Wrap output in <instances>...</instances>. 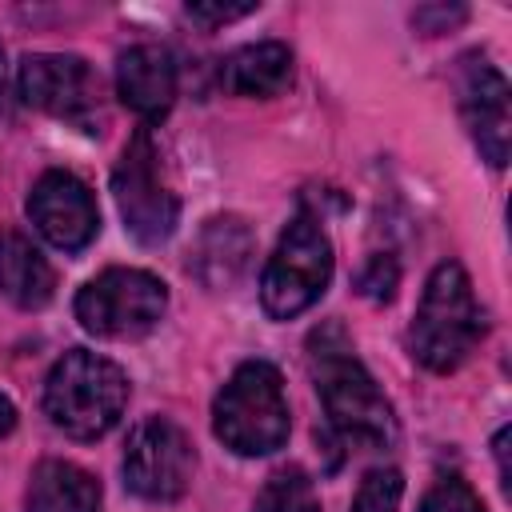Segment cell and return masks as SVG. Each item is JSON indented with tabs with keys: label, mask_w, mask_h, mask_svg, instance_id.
Masks as SVG:
<instances>
[{
	"label": "cell",
	"mask_w": 512,
	"mask_h": 512,
	"mask_svg": "<svg viewBox=\"0 0 512 512\" xmlns=\"http://www.w3.org/2000/svg\"><path fill=\"white\" fill-rule=\"evenodd\" d=\"M308 364L312 380L328 416V432L344 448L376 452L396 440V416L384 392L376 388L372 372L356 360L344 332L332 324L324 332H312L308 340Z\"/></svg>",
	"instance_id": "cell-1"
},
{
	"label": "cell",
	"mask_w": 512,
	"mask_h": 512,
	"mask_svg": "<svg viewBox=\"0 0 512 512\" xmlns=\"http://www.w3.org/2000/svg\"><path fill=\"white\" fill-rule=\"evenodd\" d=\"M128 376L108 356L88 348L64 352L44 380V412L72 440H96L124 416Z\"/></svg>",
	"instance_id": "cell-2"
},
{
	"label": "cell",
	"mask_w": 512,
	"mask_h": 512,
	"mask_svg": "<svg viewBox=\"0 0 512 512\" xmlns=\"http://www.w3.org/2000/svg\"><path fill=\"white\" fill-rule=\"evenodd\" d=\"M480 336H484V312L476 304L468 272L456 260L436 264L412 316V332H408L412 356L428 372H456L472 356Z\"/></svg>",
	"instance_id": "cell-3"
},
{
	"label": "cell",
	"mask_w": 512,
	"mask_h": 512,
	"mask_svg": "<svg viewBox=\"0 0 512 512\" xmlns=\"http://www.w3.org/2000/svg\"><path fill=\"white\" fill-rule=\"evenodd\" d=\"M284 380L268 360H244L212 404V432L236 456H268L288 440Z\"/></svg>",
	"instance_id": "cell-4"
},
{
	"label": "cell",
	"mask_w": 512,
	"mask_h": 512,
	"mask_svg": "<svg viewBox=\"0 0 512 512\" xmlns=\"http://www.w3.org/2000/svg\"><path fill=\"white\" fill-rule=\"evenodd\" d=\"M332 280V244L312 216H296L260 276V304L272 320H292L308 312Z\"/></svg>",
	"instance_id": "cell-5"
},
{
	"label": "cell",
	"mask_w": 512,
	"mask_h": 512,
	"mask_svg": "<svg viewBox=\"0 0 512 512\" xmlns=\"http://www.w3.org/2000/svg\"><path fill=\"white\" fill-rule=\"evenodd\" d=\"M168 312V288L144 268H104L76 292V320L104 340L148 336Z\"/></svg>",
	"instance_id": "cell-6"
},
{
	"label": "cell",
	"mask_w": 512,
	"mask_h": 512,
	"mask_svg": "<svg viewBox=\"0 0 512 512\" xmlns=\"http://www.w3.org/2000/svg\"><path fill=\"white\" fill-rule=\"evenodd\" d=\"M112 192H116V208L124 216V228L140 244H164L176 232L180 200L164 180L160 152H156L148 128H136L132 140L124 144L116 172H112Z\"/></svg>",
	"instance_id": "cell-7"
},
{
	"label": "cell",
	"mask_w": 512,
	"mask_h": 512,
	"mask_svg": "<svg viewBox=\"0 0 512 512\" xmlns=\"http://www.w3.org/2000/svg\"><path fill=\"white\" fill-rule=\"evenodd\" d=\"M196 452L188 432L168 416H148L132 428L124 444V484L132 496L168 504L180 500L192 484Z\"/></svg>",
	"instance_id": "cell-8"
},
{
	"label": "cell",
	"mask_w": 512,
	"mask_h": 512,
	"mask_svg": "<svg viewBox=\"0 0 512 512\" xmlns=\"http://www.w3.org/2000/svg\"><path fill=\"white\" fill-rule=\"evenodd\" d=\"M20 96L24 104L72 120V124H88L100 108V80L88 68L84 56L72 52H32L20 60Z\"/></svg>",
	"instance_id": "cell-9"
},
{
	"label": "cell",
	"mask_w": 512,
	"mask_h": 512,
	"mask_svg": "<svg viewBox=\"0 0 512 512\" xmlns=\"http://www.w3.org/2000/svg\"><path fill=\"white\" fill-rule=\"evenodd\" d=\"M460 116L468 124L472 144L492 168H504L512 144V112H508V80L484 56H464L456 68Z\"/></svg>",
	"instance_id": "cell-10"
},
{
	"label": "cell",
	"mask_w": 512,
	"mask_h": 512,
	"mask_svg": "<svg viewBox=\"0 0 512 512\" xmlns=\"http://www.w3.org/2000/svg\"><path fill=\"white\" fill-rule=\"evenodd\" d=\"M28 220L60 252H80L100 232V212H96V200H92L88 184L80 176H72V172H60V168L44 172L32 184Z\"/></svg>",
	"instance_id": "cell-11"
},
{
	"label": "cell",
	"mask_w": 512,
	"mask_h": 512,
	"mask_svg": "<svg viewBox=\"0 0 512 512\" xmlns=\"http://www.w3.org/2000/svg\"><path fill=\"white\" fill-rule=\"evenodd\" d=\"M116 92L140 120H164L176 104V60L160 44H132L116 64Z\"/></svg>",
	"instance_id": "cell-12"
},
{
	"label": "cell",
	"mask_w": 512,
	"mask_h": 512,
	"mask_svg": "<svg viewBox=\"0 0 512 512\" xmlns=\"http://www.w3.org/2000/svg\"><path fill=\"white\" fill-rule=\"evenodd\" d=\"M52 292L56 272L40 256V248L16 228H0V296L16 308H44Z\"/></svg>",
	"instance_id": "cell-13"
},
{
	"label": "cell",
	"mask_w": 512,
	"mask_h": 512,
	"mask_svg": "<svg viewBox=\"0 0 512 512\" xmlns=\"http://www.w3.org/2000/svg\"><path fill=\"white\" fill-rule=\"evenodd\" d=\"M292 80V52L280 40L236 48L220 64V84L232 96H280Z\"/></svg>",
	"instance_id": "cell-14"
},
{
	"label": "cell",
	"mask_w": 512,
	"mask_h": 512,
	"mask_svg": "<svg viewBox=\"0 0 512 512\" xmlns=\"http://www.w3.org/2000/svg\"><path fill=\"white\" fill-rule=\"evenodd\" d=\"M28 512H100V484L72 460H40L28 484Z\"/></svg>",
	"instance_id": "cell-15"
},
{
	"label": "cell",
	"mask_w": 512,
	"mask_h": 512,
	"mask_svg": "<svg viewBox=\"0 0 512 512\" xmlns=\"http://www.w3.org/2000/svg\"><path fill=\"white\" fill-rule=\"evenodd\" d=\"M248 252H252V236L248 228L236 220V216H224V220H212L200 236V252H196V272L204 284H232L244 264H248Z\"/></svg>",
	"instance_id": "cell-16"
},
{
	"label": "cell",
	"mask_w": 512,
	"mask_h": 512,
	"mask_svg": "<svg viewBox=\"0 0 512 512\" xmlns=\"http://www.w3.org/2000/svg\"><path fill=\"white\" fill-rule=\"evenodd\" d=\"M252 512H320V496L308 472L292 464L264 480V488L252 500Z\"/></svg>",
	"instance_id": "cell-17"
},
{
	"label": "cell",
	"mask_w": 512,
	"mask_h": 512,
	"mask_svg": "<svg viewBox=\"0 0 512 512\" xmlns=\"http://www.w3.org/2000/svg\"><path fill=\"white\" fill-rule=\"evenodd\" d=\"M400 496H404V476L396 468H372L360 480L348 512H400Z\"/></svg>",
	"instance_id": "cell-18"
},
{
	"label": "cell",
	"mask_w": 512,
	"mask_h": 512,
	"mask_svg": "<svg viewBox=\"0 0 512 512\" xmlns=\"http://www.w3.org/2000/svg\"><path fill=\"white\" fill-rule=\"evenodd\" d=\"M420 512H484V504H480V496L468 488V480H460V476H440V480L424 492Z\"/></svg>",
	"instance_id": "cell-19"
},
{
	"label": "cell",
	"mask_w": 512,
	"mask_h": 512,
	"mask_svg": "<svg viewBox=\"0 0 512 512\" xmlns=\"http://www.w3.org/2000/svg\"><path fill=\"white\" fill-rule=\"evenodd\" d=\"M360 288L372 296V300H392L396 292V264L388 256H372L364 276H360Z\"/></svg>",
	"instance_id": "cell-20"
},
{
	"label": "cell",
	"mask_w": 512,
	"mask_h": 512,
	"mask_svg": "<svg viewBox=\"0 0 512 512\" xmlns=\"http://www.w3.org/2000/svg\"><path fill=\"white\" fill-rule=\"evenodd\" d=\"M184 12H188L196 24L216 28V24H228V20H240V16L256 12V4H188Z\"/></svg>",
	"instance_id": "cell-21"
},
{
	"label": "cell",
	"mask_w": 512,
	"mask_h": 512,
	"mask_svg": "<svg viewBox=\"0 0 512 512\" xmlns=\"http://www.w3.org/2000/svg\"><path fill=\"white\" fill-rule=\"evenodd\" d=\"M492 448H496V460H500V484L508 488V476H512V472H508V428L496 432V444H492Z\"/></svg>",
	"instance_id": "cell-22"
},
{
	"label": "cell",
	"mask_w": 512,
	"mask_h": 512,
	"mask_svg": "<svg viewBox=\"0 0 512 512\" xmlns=\"http://www.w3.org/2000/svg\"><path fill=\"white\" fill-rule=\"evenodd\" d=\"M16 428V404L8 396H0V436H8Z\"/></svg>",
	"instance_id": "cell-23"
},
{
	"label": "cell",
	"mask_w": 512,
	"mask_h": 512,
	"mask_svg": "<svg viewBox=\"0 0 512 512\" xmlns=\"http://www.w3.org/2000/svg\"><path fill=\"white\" fill-rule=\"evenodd\" d=\"M0 96H4V48H0Z\"/></svg>",
	"instance_id": "cell-24"
}]
</instances>
